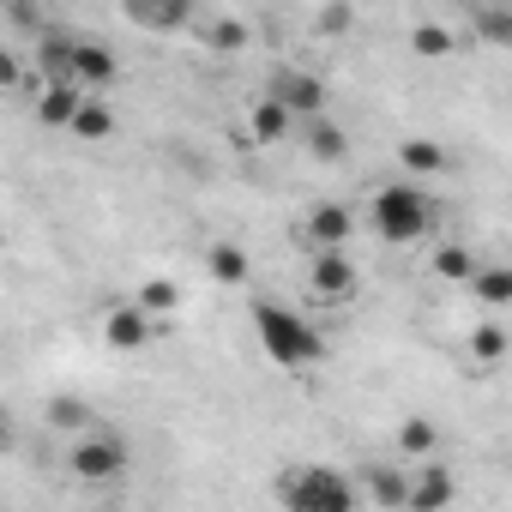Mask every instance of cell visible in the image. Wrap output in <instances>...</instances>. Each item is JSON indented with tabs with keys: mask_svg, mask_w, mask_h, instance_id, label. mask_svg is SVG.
<instances>
[{
	"mask_svg": "<svg viewBox=\"0 0 512 512\" xmlns=\"http://www.w3.org/2000/svg\"><path fill=\"white\" fill-rule=\"evenodd\" d=\"M253 332H260V350L278 362V368H314L326 356V338L314 320H302L296 308H278V302H253Z\"/></svg>",
	"mask_w": 512,
	"mask_h": 512,
	"instance_id": "6da1fadb",
	"label": "cell"
},
{
	"mask_svg": "<svg viewBox=\"0 0 512 512\" xmlns=\"http://www.w3.org/2000/svg\"><path fill=\"white\" fill-rule=\"evenodd\" d=\"M368 217H374L380 241L410 247V241H422V235L434 229V199H428L422 187H410V181H392V187H380V193H374Z\"/></svg>",
	"mask_w": 512,
	"mask_h": 512,
	"instance_id": "7a4b0ae2",
	"label": "cell"
},
{
	"mask_svg": "<svg viewBox=\"0 0 512 512\" xmlns=\"http://www.w3.org/2000/svg\"><path fill=\"white\" fill-rule=\"evenodd\" d=\"M278 500H284L290 512H356V506H362V488L344 482V476L326 470V464H302V470H290V476L278 482Z\"/></svg>",
	"mask_w": 512,
	"mask_h": 512,
	"instance_id": "3957f363",
	"label": "cell"
},
{
	"mask_svg": "<svg viewBox=\"0 0 512 512\" xmlns=\"http://www.w3.org/2000/svg\"><path fill=\"white\" fill-rule=\"evenodd\" d=\"M67 470L79 476V482H121L127 476V446L115 440V434H85L73 452H67Z\"/></svg>",
	"mask_w": 512,
	"mask_h": 512,
	"instance_id": "277c9868",
	"label": "cell"
},
{
	"mask_svg": "<svg viewBox=\"0 0 512 512\" xmlns=\"http://www.w3.org/2000/svg\"><path fill=\"white\" fill-rule=\"evenodd\" d=\"M308 290H314L320 302H350V296H356V260H350L344 247H314Z\"/></svg>",
	"mask_w": 512,
	"mask_h": 512,
	"instance_id": "5b68a950",
	"label": "cell"
},
{
	"mask_svg": "<svg viewBox=\"0 0 512 512\" xmlns=\"http://www.w3.org/2000/svg\"><path fill=\"white\" fill-rule=\"evenodd\" d=\"M151 332H157V314H151V308H145L139 296L103 314V338H109V350H121V356L145 350V344H151Z\"/></svg>",
	"mask_w": 512,
	"mask_h": 512,
	"instance_id": "8992f818",
	"label": "cell"
},
{
	"mask_svg": "<svg viewBox=\"0 0 512 512\" xmlns=\"http://www.w3.org/2000/svg\"><path fill=\"white\" fill-rule=\"evenodd\" d=\"M296 127H302V121H296V109H290L284 97H272V91L253 103V115H247V139H253V145H284Z\"/></svg>",
	"mask_w": 512,
	"mask_h": 512,
	"instance_id": "52a82bcc",
	"label": "cell"
},
{
	"mask_svg": "<svg viewBox=\"0 0 512 512\" xmlns=\"http://www.w3.org/2000/svg\"><path fill=\"white\" fill-rule=\"evenodd\" d=\"M272 97H284V103L296 109V121H314V115H326V85H320L314 73H296V67L272 73Z\"/></svg>",
	"mask_w": 512,
	"mask_h": 512,
	"instance_id": "ba28073f",
	"label": "cell"
},
{
	"mask_svg": "<svg viewBox=\"0 0 512 512\" xmlns=\"http://www.w3.org/2000/svg\"><path fill=\"white\" fill-rule=\"evenodd\" d=\"M67 79L85 85V91H103V85L121 79V61H115V49H103V43H73V67H67Z\"/></svg>",
	"mask_w": 512,
	"mask_h": 512,
	"instance_id": "9c48e42d",
	"label": "cell"
},
{
	"mask_svg": "<svg viewBox=\"0 0 512 512\" xmlns=\"http://www.w3.org/2000/svg\"><path fill=\"white\" fill-rule=\"evenodd\" d=\"M350 235H356V211H350V205L326 199V205L308 211V241H314V247H344Z\"/></svg>",
	"mask_w": 512,
	"mask_h": 512,
	"instance_id": "30bf717a",
	"label": "cell"
},
{
	"mask_svg": "<svg viewBox=\"0 0 512 512\" xmlns=\"http://www.w3.org/2000/svg\"><path fill=\"white\" fill-rule=\"evenodd\" d=\"M121 13L145 31H181L193 19V0H121Z\"/></svg>",
	"mask_w": 512,
	"mask_h": 512,
	"instance_id": "8fae6325",
	"label": "cell"
},
{
	"mask_svg": "<svg viewBox=\"0 0 512 512\" xmlns=\"http://www.w3.org/2000/svg\"><path fill=\"white\" fill-rule=\"evenodd\" d=\"M79 103H85V85H73V79H49V91L37 97V115H43V127H73Z\"/></svg>",
	"mask_w": 512,
	"mask_h": 512,
	"instance_id": "7c38bea8",
	"label": "cell"
},
{
	"mask_svg": "<svg viewBox=\"0 0 512 512\" xmlns=\"http://www.w3.org/2000/svg\"><path fill=\"white\" fill-rule=\"evenodd\" d=\"M302 139H308V151H314L320 163H344V157H350V133H344L332 115H314V121H302Z\"/></svg>",
	"mask_w": 512,
	"mask_h": 512,
	"instance_id": "4fadbf2b",
	"label": "cell"
},
{
	"mask_svg": "<svg viewBox=\"0 0 512 512\" xmlns=\"http://www.w3.org/2000/svg\"><path fill=\"white\" fill-rule=\"evenodd\" d=\"M428 272H434L440 284H470V278H476V253H470L464 241H440V247L428 253Z\"/></svg>",
	"mask_w": 512,
	"mask_h": 512,
	"instance_id": "5bb4252c",
	"label": "cell"
},
{
	"mask_svg": "<svg viewBox=\"0 0 512 512\" xmlns=\"http://www.w3.org/2000/svg\"><path fill=\"white\" fill-rule=\"evenodd\" d=\"M458 488H452V476L434 464V458H422V476L410 482V512H434V506H446Z\"/></svg>",
	"mask_w": 512,
	"mask_h": 512,
	"instance_id": "9a60e30c",
	"label": "cell"
},
{
	"mask_svg": "<svg viewBox=\"0 0 512 512\" xmlns=\"http://www.w3.org/2000/svg\"><path fill=\"white\" fill-rule=\"evenodd\" d=\"M205 272H211L217 284H229V290H235V284H247L253 260H247V247H241V241H217V247L205 253Z\"/></svg>",
	"mask_w": 512,
	"mask_h": 512,
	"instance_id": "2e32d148",
	"label": "cell"
},
{
	"mask_svg": "<svg viewBox=\"0 0 512 512\" xmlns=\"http://www.w3.org/2000/svg\"><path fill=\"white\" fill-rule=\"evenodd\" d=\"M398 452L416 458V464L434 458V452H440V428H434V416H404V422H398Z\"/></svg>",
	"mask_w": 512,
	"mask_h": 512,
	"instance_id": "e0dca14e",
	"label": "cell"
},
{
	"mask_svg": "<svg viewBox=\"0 0 512 512\" xmlns=\"http://www.w3.org/2000/svg\"><path fill=\"white\" fill-rule=\"evenodd\" d=\"M470 290H476V302L482 308H512V266H476V278H470Z\"/></svg>",
	"mask_w": 512,
	"mask_h": 512,
	"instance_id": "ac0fdd59",
	"label": "cell"
},
{
	"mask_svg": "<svg viewBox=\"0 0 512 512\" xmlns=\"http://www.w3.org/2000/svg\"><path fill=\"white\" fill-rule=\"evenodd\" d=\"M398 163H404L410 175H440L452 157H446V145H440V139H404V145H398Z\"/></svg>",
	"mask_w": 512,
	"mask_h": 512,
	"instance_id": "d6986e66",
	"label": "cell"
},
{
	"mask_svg": "<svg viewBox=\"0 0 512 512\" xmlns=\"http://www.w3.org/2000/svg\"><path fill=\"white\" fill-rule=\"evenodd\" d=\"M506 350H512V338H506V326H500V320H482V326L470 332V356H476L482 368L506 362Z\"/></svg>",
	"mask_w": 512,
	"mask_h": 512,
	"instance_id": "ffe728a7",
	"label": "cell"
},
{
	"mask_svg": "<svg viewBox=\"0 0 512 512\" xmlns=\"http://www.w3.org/2000/svg\"><path fill=\"white\" fill-rule=\"evenodd\" d=\"M67 133H73V139H109V133H115V115H109V103H97V97H85Z\"/></svg>",
	"mask_w": 512,
	"mask_h": 512,
	"instance_id": "44dd1931",
	"label": "cell"
},
{
	"mask_svg": "<svg viewBox=\"0 0 512 512\" xmlns=\"http://www.w3.org/2000/svg\"><path fill=\"white\" fill-rule=\"evenodd\" d=\"M368 494L380 500V506H410V482H404V470H368Z\"/></svg>",
	"mask_w": 512,
	"mask_h": 512,
	"instance_id": "7402d4cb",
	"label": "cell"
},
{
	"mask_svg": "<svg viewBox=\"0 0 512 512\" xmlns=\"http://www.w3.org/2000/svg\"><path fill=\"white\" fill-rule=\"evenodd\" d=\"M410 49H416L422 61H440V55H452V31L428 19V25H416V31H410Z\"/></svg>",
	"mask_w": 512,
	"mask_h": 512,
	"instance_id": "603a6c76",
	"label": "cell"
},
{
	"mask_svg": "<svg viewBox=\"0 0 512 512\" xmlns=\"http://www.w3.org/2000/svg\"><path fill=\"white\" fill-rule=\"evenodd\" d=\"M476 37L512 49V7H482V13H476Z\"/></svg>",
	"mask_w": 512,
	"mask_h": 512,
	"instance_id": "cb8c5ba5",
	"label": "cell"
},
{
	"mask_svg": "<svg viewBox=\"0 0 512 512\" xmlns=\"http://www.w3.org/2000/svg\"><path fill=\"white\" fill-rule=\"evenodd\" d=\"M139 302H145V308H151V314H157V320H169V314H175V308H181V290H175V284H169V278H151V284H145V290H139Z\"/></svg>",
	"mask_w": 512,
	"mask_h": 512,
	"instance_id": "d4e9b609",
	"label": "cell"
},
{
	"mask_svg": "<svg viewBox=\"0 0 512 512\" xmlns=\"http://www.w3.org/2000/svg\"><path fill=\"white\" fill-rule=\"evenodd\" d=\"M205 43H211L217 55H235V49H247V25H241V19H217V25L205 31Z\"/></svg>",
	"mask_w": 512,
	"mask_h": 512,
	"instance_id": "484cf974",
	"label": "cell"
},
{
	"mask_svg": "<svg viewBox=\"0 0 512 512\" xmlns=\"http://www.w3.org/2000/svg\"><path fill=\"white\" fill-rule=\"evenodd\" d=\"M85 422H91L85 398H49V428H85Z\"/></svg>",
	"mask_w": 512,
	"mask_h": 512,
	"instance_id": "4316f807",
	"label": "cell"
},
{
	"mask_svg": "<svg viewBox=\"0 0 512 512\" xmlns=\"http://www.w3.org/2000/svg\"><path fill=\"white\" fill-rule=\"evenodd\" d=\"M350 19H356V13L344 7V0H338V7H326V13H320V37H344V31H350Z\"/></svg>",
	"mask_w": 512,
	"mask_h": 512,
	"instance_id": "83f0119b",
	"label": "cell"
},
{
	"mask_svg": "<svg viewBox=\"0 0 512 512\" xmlns=\"http://www.w3.org/2000/svg\"><path fill=\"white\" fill-rule=\"evenodd\" d=\"M0 79H7V85H25V67H19V55H0Z\"/></svg>",
	"mask_w": 512,
	"mask_h": 512,
	"instance_id": "f1b7e54d",
	"label": "cell"
},
{
	"mask_svg": "<svg viewBox=\"0 0 512 512\" xmlns=\"http://www.w3.org/2000/svg\"><path fill=\"white\" fill-rule=\"evenodd\" d=\"M13 7H31V0H13Z\"/></svg>",
	"mask_w": 512,
	"mask_h": 512,
	"instance_id": "f546056e",
	"label": "cell"
}]
</instances>
